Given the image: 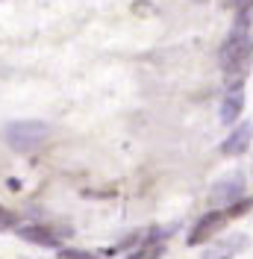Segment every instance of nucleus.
<instances>
[{
    "mask_svg": "<svg viewBox=\"0 0 253 259\" xmlns=\"http://www.w3.org/2000/svg\"><path fill=\"white\" fill-rule=\"evenodd\" d=\"M227 221H230L227 209H212V212H206L203 218L191 227L189 244H203V242H209V239H212L218 230H224V224H227Z\"/></svg>",
    "mask_w": 253,
    "mask_h": 259,
    "instance_id": "obj_4",
    "label": "nucleus"
},
{
    "mask_svg": "<svg viewBox=\"0 0 253 259\" xmlns=\"http://www.w3.org/2000/svg\"><path fill=\"white\" fill-rule=\"evenodd\" d=\"M241 194H244V174H241V171H233V174L221 177L212 186L209 203H212V206H230V203H236Z\"/></svg>",
    "mask_w": 253,
    "mask_h": 259,
    "instance_id": "obj_3",
    "label": "nucleus"
},
{
    "mask_svg": "<svg viewBox=\"0 0 253 259\" xmlns=\"http://www.w3.org/2000/svg\"><path fill=\"white\" fill-rule=\"evenodd\" d=\"M253 62V32L250 24H233L230 35L224 38L221 45V71L224 77L233 80H244V74L250 71Z\"/></svg>",
    "mask_w": 253,
    "mask_h": 259,
    "instance_id": "obj_1",
    "label": "nucleus"
},
{
    "mask_svg": "<svg viewBox=\"0 0 253 259\" xmlns=\"http://www.w3.org/2000/svg\"><path fill=\"white\" fill-rule=\"evenodd\" d=\"M18 236H21L24 242L38 244V247H59V244H62V233H53L48 227H21Z\"/></svg>",
    "mask_w": 253,
    "mask_h": 259,
    "instance_id": "obj_8",
    "label": "nucleus"
},
{
    "mask_svg": "<svg viewBox=\"0 0 253 259\" xmlns=\"http://www.w3.org/2000/svg\"><path fill=\"white\" fill-rule=\"evenodd\" d=\"M233 6H236V21H238V24H250L253 0H233Z\"/></svg>",
    "mask_w": 253,
    "mask_h": 259,
    "instance_id": "obj_10",
    "label": "nucleus"
},
{
    "mask_svg": "<svg viewBox=\"0 0 253 259\" xmlns=\"http://www.w3.org/2000/svg\"><path fill=\"white\" fill-rule=\"evenodd\" d=\"M244 244H247V236L244 233H236V236H227L224 242L212 244L209 250L203 253V259H236L241 250H244Z\"/></svg>",
    "mask_w": 253,
    "mask_h": 259,
    "instance_id": "obj_7",
    "label": "nucleus"
},
{
    "mask_svg": "<svg viewBox=\"0 0 253 259\" xmlns=\"http://www.w3.org/2000/svg\"><path fill=\"white\" fill-rule=\"evenodd\" d=\"M59 259H100V256L89 253V250H77V247H62L59 250Z\"/></svg>",
    "mask_w": 253,
    "mask_h": 259,
    "instance_id": "obj_11",
    "label": "nucleus"
},
{
    "mask_svg": "<svg viewBox=\"0 0 253 259\" xmlns=\"http://www.w3.org/2000/svg\"><path fill=\"white\" fill-rule=\"evenodd\" d=\"M253 142V124L250 121H244V124H238L227 139L221 142V153L224 156H238V153H244Z\"/></svg>",
    "mask_w": 253,
    "mask_h": 259,
    "instance_id": "obj_6",
    "label": "nucleus"
},
{
    "mask_svg": "<svg viewBox=\"0 0 253 259\" xmlns=\"http://www.w3.org/2000/svg\"><path fill=\"white\" fill-rule=\"evenodd\" d=\"M241 109H244V80H233L221 100V124H236Z\"/></svg>",
    "mask_w": 253,
    "mask_h": 259,
    "instance_id": "obj_5",
    "label": "nucleus"
},
{
    "mask_svg": "<svg viewBox=\"0 0 253 259\" xmlns=\"http://www.w3.org/2000/svg\"><path fill=\"white\" fill-rule=\"evenodd\" d=\"M3 136H6V145L12 150L32 153L48 142V124H41V121H12V124H6Z\"/></svg>",
    "mask_w": 253,
    "mask_h": 259,
    "instance_id": "obj_2",
    "label": "nucleus"
},
{
    "mask_svg": "<svg viewBox=\"0 0 253 259\" xmlns=\"http://www.w3.org/2000/svg\"><path fill=\"white\" fill-rule=\"evenodd\" d=\"M9 227H15V215L0 206V230H9Z\"/></svg>",
    "mask_w": 253,
    "mask_h": 259,
    "instance_id": "obj_12",
    "label": "nucleus"
},
{
    "mask_svg": "<svg viewBox=\"0 0 253 259\" xmlns=\"http://www.w3.org/2000/svg\"><path fill=\"white\" fill-rule=\"evenodd\" d=\"M165 236H168V233H153V236H147L126 259H159L165 253Z\"/></svg>",
    "mask_w": 253,
    "mask_h": 259,
    "instance_id": "obj_9",
    "label": "nucleus"
}]
</instances>
